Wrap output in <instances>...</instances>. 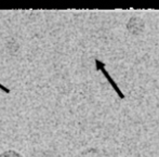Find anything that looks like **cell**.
I'll use <instances>...</instances> for the list:
<instances>
[{
	"mask_svg": "<svg viewBox=\"0 0 159 157\" xmlns=\"http://www.w3.org/2000/svg\"><path fill=\"white\" fill-rule=\"evenodd\" d=\"M96 64H98V68L102 71V73L104 74V76H105V77H106V79L108 80L109 84L111 85V87H113V88L115 89V91H116V92H117L118 95H119V98H120V99H125V94L121 92V90H120L119 87L117 86V84H116V82H115V80H114L113 78H111V76H109L108 72H107L106 69L104 68V64H103V63H101L100 61H98V60H96Z\"/></svg>",
	"mask_w": 159,
	"mask_h": 157,
	"instance_id": "1",
	"label": "cell"
},
{
	"mask_svg": "<svg viewBox=\"0 0 159 157\" xmlns=\"http://www.w3.org/2000/svg\"><path fill=\"white\" fill-rule=\"evenodd\" d=\"M78 157H104V155L98 150H89V151L82 152L80 155H78Z\"/></svg>",
	"mask_w": 159,
	"mask_h": 157,
	"instance_id": "2",
	"label": "cell"
},
{
	"mask_svg": "<svg viewBox=\"0 0 159 157\" xmlns=\"http://www.w3.org/2000/svg\"><path fill=\"white\" fill-rule=\"evenodd\" d=\"M0 157H23L19 152L13 151V150H10V151H6L3 153L0 154Z\"/></svg>",
	"mask_w": 159,
	"mask_h": 157,
	"instance_id": "3",
	"label": "cell"
}]
</instances>
